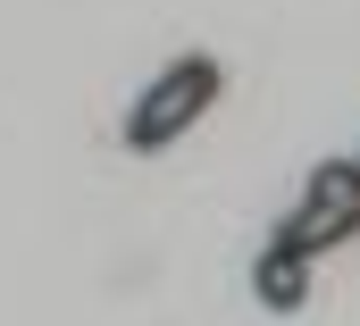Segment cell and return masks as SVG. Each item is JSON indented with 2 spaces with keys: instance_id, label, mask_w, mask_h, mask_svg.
Listing matches in <instances>:
<instances>
[{
  "instance_id": "obj_1",
  "label": "cell",
  "mask_w": 360,
  "mask_h": 326,
  "mask_svg": "<svg viewBox=\"0 0 360 326\" xmlns=\"http://www.w3.org/2000/svg\"><path fill=\"white\" fill-rule=\"evenodd\" d=\"M218 84H226V76H218V59H201V51H193V59H176L168 76H160L143 100H134V117H126V143H134V151H168L184 126H193V117L218 100Z\"/></svg>"
},
{
  "instance_id": "obj_2",
  "label": "cell",
  "mask_w": 360,
  "mask_h": 326,
  "mask_svg": "<svg viewBox=\"0 0 360 326\" xmlns=\"http://www.w3.org/2000/svg\"><path fill=\"white\" fill-rule=\"evenodd\" d=\"M252 293L269 301L276 318H293V310L310 301V251H293V243H276V235H269L260 268H252Z\"/></svg>"
}]
</instances>
